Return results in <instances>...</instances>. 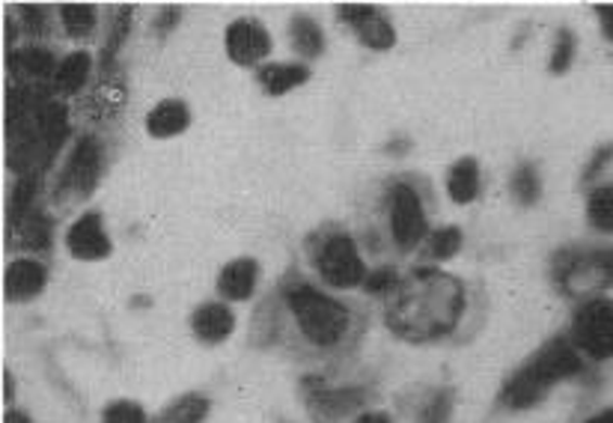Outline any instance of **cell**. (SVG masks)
Listing matches in <instances>:
<instances>
[{
  "label": "cell",
  "mask_w": 613,
  "mask_h": 423,
  "mask_svg": "<svg viewBox=\"0 0 613 423\" xmlns=\"http://www.w3.org/2000/svg\"><path fill=\"white\" fill-rule=\"evenodd\" d=\"M340 18L360 36V42L375 51H387L396 42V34L391 22L384 18L382 12L367 3H343L340 7Z\"/></svg>",
  "instance_id": "cell-8"
},
{
  "label": "cell",
  "mask_w": 613,
  "mask_h": 423,
  "mask_svg": "<svg viewBox=\"0 0 613 423\" xmlns=\"http://www.w3.org/2000/svg\"><path fill=\"white\" fill-rule=\"evenodd\" d=\"M256 274H259V266L254 259H235V262H230L227 269L220 271L218 293L227 302H244V298L254 295Z\"/></svg>",
  "instance_id": "cell-15"
},
{
  "label": "cell",
  "mask_w": 613,
  "mask_h": 423,
  "mask_svg": "<svg viewBox=\"0 0 613 423\" xmlns=\"http://www.w3.org/2000/svg\"><path fill=\"white\" fill-rule=\"evenodd\" d=\"M102 174V153H99V143L93 138H81L72 150L69 162L63 167V177H60V191L58 197L63 201H84L90 191L95 189Z\"/></svg>",
  "instance_id": "cell-6"
},
{
  "label": "cell",
  "mask_w": 613,
  "mask_h": 423,
  "mask_svg": "<svg viewBox=\"0 0 613 423\" xmlns=\"http://www.w3.org/2000/svg\"><path fill=\"white\" fill-rule=\"evenodd\" d=\"M512 194H515V201L524 203V206H533V203L539 201L542 185H539V174H536V167L521 165L519 170H515V177H512Z\"/></svg>",
  "instance_id": "cell-27"
},
{
  "label": "cell",
  "mask_w": 613,
  "mask_h": 423,
  "mask_svg": "<svg viewBox=\"0 0 613 423\" xmlns=\"http://www.w3.org/2000/svg\"><path fill=\"white\" fill-rule=\"evenodd\" d=\"M587 423H613V409H608V412L596 414V418H590Z\"/></svg>",
  "instance_id": "cell-37"
},
{
  "label": "cell",
  "mask_w": 613,
  "mask_h": 423,
  "mask_svg": "<svg viewBox=\"0 0 613 423\" xmlns=\"http://www.w3.org/2000/svg\"><path fill=\"white\" fill-rule=\"evenodd\" d=\"M188 123H191V111H188L186 102L167 99L162 105L152 107V114L146 117V129H150L152 138H174V134L188 129Z\"/></svg>",
  "instance_id": "cell-17"
},
{
  "label": "cell",
  "mask_w": 613,
  "mask_h": 423,
  "mask_svg": "<svg viewBox=\"0 0 613 423\" xmlns=\"http://www.w3.org/2000/svg\"><path fill=\"white\" fill-rule=\"evenodd\" d=\"M290 36H292V48L302 54L304 60L319 57L324 48V36L319 30V24L312 22L310 15H295L290 24Z\"/></svg>",
  "instance_id": "cell-21"
},
{
  "label": "cell",
  "mask_w": 613,
  "mask_h": 423,
  "mask_svg": "<svg viewBox=\"0 0 613 423\" xmlns=\"http://www.w3.org/2000/svg\"><path fill=\"white\" fill-rule=\"evenodd\" d=\"M72 257L78 259H104L111 254V239L104 233L102 215L99 211H84L78 221L72 223L66 233Z\"/></svg>",
  "instance_id": "cell-10"
},
{
  "label": "cell",
  "mask_w": 613,
  "mask_h": 423,
  "mask_svg": "<svg viewBox=\"0 0 613 423\" xmlns=\"http://www.w3.org/2000/svg\"><path fill=\"white\" fill-rule=\"evenodd\" d=\"M596 269L602 271L604 281L613 283V251H602V254H596Z\"/></svg>",
  "instance_id": "cell-33"
},
{
  "label": "cell",
  "mask_w": 613,
  "mask_h": 423,
  "mask_svg": "<svg viewBox=\"0 0 613 423\" xmlns=\"http://www.w3.org/2000/svg\"><path fill=\"white\" fill-rule=\"evenodd\" d=\"M355 423H394V421H391L384 412H370V414H360Z\"/></svg>",
  "instance_id": "cell-35"
},
{
  "label": "cell",
  "mask_w": 613,
  "mask_h": 423,
  "mask_svg": "<svg viewBox=\"0 0 613 423\" xmlns=\"http://www.w3.org/2000/svg\"><path fill=\"white\" fill-rule=\"evenodd\" d=\"M572 346L587 352L596 361L613 358V305L611 302H590L572 319Z\"/></svg>",
  "instance_id": "cell-4"
},
{
  "label": "cell",
  "mask_w": 613,
  "mask_h": 423,
  "mask_svg": "<svg viewBox=\"0 0 613 423\" xmlns=\"http://www.w3.org/2000/svg\"><path fill=\"white\" fill-rule=\"evenodd\" d=\"M580 367H584V361H580L578 349L572 346V341L557 337V341L545 343L542 349L533 355L531 361L507 382V388L500 394V402L507 409H531V406L542 400L548 390L554 388L557 382L580 373Z\"/></svg>",
  "instance_id": "cell-2"
},
{
  "label": "cell",
  "mask_w": 613,
  "mask_h": 423,
  "mask_svg": "<svg viewBox=\"0 0 613 423\" xmlns=\"http://www.w3.org/2000/svg\"><path fill=\"white\" fill-rule=\"evenodd\" d=\"M3 382H7V400H12V376H10V373H3Z\"/></svg>",
  "instance_id": "cell-38"
},
{
  "label": "cell",
  "mask_w": 613,
  "mask_h": 423,
  "mask_svg": "<svg viewBox=\"0 0 613 423\" xmlns=\"http://www.w3.org/2000/svg\"><path fill=\"white\" fill-rule=\"evenodd\" d=\"M447 412H450V394H438V400H432V406H429L423 423H444Z\"/></svg>",
  "instance_id": "cell-32"
},
{
  "label": "cell",
  "mask_w": 613,
  "mask_h": 423,
  "mask_svg": "<svg viewBox=\"0 0 613 423\" xmlns=\"http://www.w3.org/2000/svg\"><path fill=\"white\" fill-rule=\"evenodd\" d=\"M396 286H399V278H396L394 269H379L367 278V290H370L372 295H382L387 293V290H396Z\"/></svg>",
  "instance_id": "cell-31"
},
{
  "label": "cell",
  "mask_w": 613,
  "mask_h": 423,
  "mask_svg": "<svg viewBox=\"0 0 613 423\" xmlns=\"http://www.w3.org/2000/svg\"><path fill=\"white\" fill-rule=\"evenodd\" d=\"M90 78V54H84V51H75L69 57L63 60L54 72V87H58V93H78L84 84Z\"/></svg>",
  "instance_id": "cell-20"
},
{
  "label": "cell",
  "mask_w": 613,
  "mask_h": 423,
  "mask_svg": "<svg viewBox=\"0 0 613 423\" xmlns=\"http://www.w3.org/2000/svg\"><path fill=\"white\" fill-rule=\"evenodd\" d=\"M271 51V36L256 18H239L227 30V54L239 66H256L259 60L268 57Z\"/></svg>",
  "instance_id": "cell-9"
},
{
  "label": "cell",
  "mask_w": 613,
  "mask_h": 423,
  "mask_svg": "<svg viewBox=\"0 0 613 423\" xmlns=\"http://www.w3.org/2000/svg\"><path fill=\"white\" fill-rule=\"evenodd\" d=\"M10 66L18 72H27L34 78H46V75H54L60 63H54V57L42 51V48H18L10 57Z\"/></svg>",
  "instance_id": "cell-22"
},
{
  "label": "cell",
  "mask_w": 613,
  "mask_h": 423,
  "mask_svg": "<svg viewBox=\"0 0 613 423\" xmlns=\"http://www.w3.org/2000/svg\"><path fill=\"white\" fill-rule=\"evenodd\" d=\"M48 271L42 262L36 259H15L7 269V278H3V290H7V298L12 302H30L36 295L46 290Z\"/></svg>",
  "instance_id": "cell-11"
},
{
  "label": "cell",
  "mask_w": 613,
  "mask_h": 423,
  "mask_svg": "<svg viewBox=\"0 0 613 423\" xmlns=\"http://www.w3.org/2000/svg\"><path fill=\"white\" fill-rule=\"evenodd\" d=\"M191 329L197 334V341L203 343H220L227 341L235 329V317H232V310L227 305H203L191 317Z\"/></svg>",
  "instance_id": "cell-13"
},
{
  "label": "cell",
  "mask_w": 613,
  "mask_h": 423,
  "mask_svg": "<svg viewBox=\"0 0 613 423\" xmlns=\"http://www.w3.org/2000/svg\"><path fill=\"white\" fill-rule=\"evenodd\" d=\"M447 191L456 203H471L480 194V165L474 158H462L456 162L447 179Z\"/></svg>",
  "instance_id": "cell-19"
},
{
  "label": "cell",
  "mask_w": 613,
  "mask_h": 423,
  "mask_svg": "<svg viewBox=\"0 0 613 423\" xmlns=\"http://www.w3.org/2000/svg\"><path fill=\"white\" fill-rule=\"evenodd\" d=\"M10 245L42 254L51 245V221L42 211H27L22 221L10 223Z\"/></svg>",
  "instance_id": "cell-14"
},
{
  "label": "cell",
  "mask_w": 613,
  "mask_h": 423,
  "mask_svg": "<svg viewBox=\"0 0 613 423\" xmlns=\"http://www.w3.org/2000/svg\"><path fill=\"white\" fill-rule=\"evenodd\" d=\"M459 247H462V233H459V227H440L435 233H429L426 239V254L432 259L456 257Z\"/></svg>",
  "instance_id": "cell-26"
},
{
  "label": "cell",
  "mask_w": 613,
  "mask_h": 423,
  "mask_svg": "<svg viewBox=\"0 0 613 423\" xmlns=\"http://www.w3.org/2000/svg\"><path fill=\"white\" fill-rule=\"evenodd\" d=\"M60 22H63L69 36L87 39L95 30V7H90V3H66L60 10Z\"/></svg>",
  "instance_id": "cell-24"
},
{
  "label": "cell",
  "mask_w": 613,
  "mask_h": 423,
  "mask_svg": "<svg viewBox=\"0 0 613 423\" xmlns=\"http://www.w3.org/2000/svg\"><path fill=\"white\" fill-rule=\"evenodd\" d=\"M316 269H319L324 281L336 286V290H352V286L367 281V269H363L358 245H355L352 235L346 233L331 235V239L319 247V254H316Z\"/></svg>",
  "instance_id": "cell-5"
},
{
  "label": "cell",
  "mask_w": 613,
  "mask_h": 423,
  "mask_svg": "<svg viewBox=\"0 0 613 423\" xmlns=\"http://www.w3.org/2000/svg\"><path fill=\"white\" fill-rule=\"evenodd\" d=\"M572 54H575V36L569 34V30H560L554 54H551V72H557V75L566 72L572 66Z\"/></svg>",
  "instance_id": "cell-30"
},
{
  "label": "cell",
  "mask_w": 613,
  "mask_h": 423,
  "mask_svg": "<svg viewBox=\"0 0 613 423\" xmlns=\"http://www.w3.org/2000/svg\"><path fill=\"white\" fill-rule=\"evenodd\" d=\"M208 412V400L200 394H188L182 400H176L167 412H162L152 423H200Z\"/></svg>",
  "instance_id": "cell-23"
},
{
  "label": "cell",
  "mask_w": 613,
  "mask_h": 423,
  "mask_svg": "<svg viewBox=\"0 0 613 423\" xmlns=\"http://www.w3.org/2000/svg\"><path fill=\"white\" fill-rule=\"evenodd\" d=\"M599 12V18H602V30L608 39H613V3H602V7H596Z\"/></svg>",
  "instance_id": "cell-34"
},
{
  "label": "cell",
  "mask_w": 613,
  "mask_h": 423,
  "mask_svg": "<svg viewBox=\"0 0 613 423\" xmlns=\"http://www.w3.org/2000/svg\"><path fill=\"white\" fill-rule=\"evenodd\" d=\"M69 131V119H66V107L58 102H48L39 107V138H42V153H46V165L60 153V146L66 141Z\"/></svg>",
  "instance_id": "cell-16"
},
{
  "label": "cell",
  "mask_w": 613,
  "mask_h": 423,
  "mask_svg": "<svg viewBox=\"0 0 613 423\" xmlns=\"http://www.w3.org/2000/svg\"><path fill=\"white\" fill-rule=\"evenodd\" d=\"M462 310V283L438 271H417L387 310V322L406 341H435L440 334H450Z\"/></svg>",
  "instance_id": "cell-1"
},
{
  "label": "cell",
  "mask_w": 613,
  "mask_h": 423,
  "mask_svg": "<svg viewBox=\"0 0 613 423\" xmlns=\"http://www.w3.org/2000/svg\"><path fill=\"white\" fill-rule=\"evenodd\" d=\"M3 423H30V418H27L24 412H7Z\"/></svg>",
  "instance_id": "cell-36"
},
{
  "label": "cell",
  "mask_w": 613,
  "mask_h": 423,
  "mask_svg": "<svg viewBox=\"0 0 613 423\" xmlns=\"http://www.w3.org/2000/svg\"><path fill=\"white\" fill-rule=\"evenodd\" d=\"M286 305L292 317L298 322V329L312 346L331 349L343 341L348 329V310L334 298L319 293L310 283H290L286 286Z\"/></svg>",
  "instance_id": "cell-3"
},
{
  "label": "cell",
  "mask_w": 613,
  "mask_h": 423,
  "mask_svg": "<svg viewBox=\"0 0 613 423\" xmlns=\"http://www.w3.org/2000/svg\"><path fill=\"white\" fill-rule=\"evenodd\" d=\"M102 423H146V414H143V409L135 406V402L123 400L104 409Z\"/></svg>",
  "instance_id": "cell-29"
},
{
  "label": "cell",
  "mask_w": 613,
  "mask_h": 423,
  "mask_svg": "<svg viewBox=\"0 0 613 423\" xmlns=\"http://www.w3.org/2000/svg\"><path fill=\"white\" fill-rule=\"evenodd\" d=\"M256 78H259L266 93L283 95L295 90L298 84L307 81L310 72H307V66H298V63H271V66H263Z\"/></svg>",
  "instance_id": "cell-18"
},
{
  "label": "cell",
  "mask_w": 613,
  "mask_h": 423,
  "mask_svg": "<svg viewBox=\"0 0 613 423\" xmlns=\"http://www.w3.org/2000/svg\"><path fill=\"white\" fill-rule=\"evenodd\" d=\"M387 209H391V233L394 242L403 251H411L423 242L426 235V215L420 206V197L414 194L411 185H394L387 194Z\"/></svg>",
  "instance_id": "cell-7"
},
{
  "label": "cell",
  "mask_w": 613,
  "mask_h": 423,
  "mask_svg": "<svg viewBox=\"0 0 613 423\" xmlns=\"http://www.w3.org/2000/svg\"><path fill=\"white\" fill-rule=\"evenodd\" d=\"M36 194V179L34 177H24L15 182V189L10 194V209H7V218L10 223L22 221L24 215L30 211V201H34Z\"/></svg>",
  "instance_id": "cell-28"
},
{
  "label": "cell",
  "mask_w": 613,
  "mask_h": 423,
  "mask_svg": "<svg viewBox=\"0 0 613 423\" xmlns=\"http://www.w3.org/2000/svg\"><path fill=\"white\" fill-rule=\"evenodd\" d=\"M587 215H590V223L596 230L613 233V185H602V189L592 191Z\"/></svg>",
  "instance_id": "cell-25"
},
{
  "label": "cell",
  "mask_w": 613,
  "mask_h": 423,
  "mask_svg": "<svg viewBox=\"0 0 613 423\" xmlns=\"http://www.w3.org/2000/svg\"><path fill=\"white\" fill-rule=\"evenodd\" d=\"M363 402V390H322V394H310V414L319 423H336L343 421L346 414H352Z\"/></svg>",
  "instance_id": "cell-12"
}]
</instances>
